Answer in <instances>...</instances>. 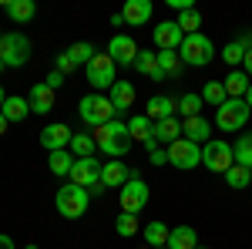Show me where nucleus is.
Here are the masks:
<instances>
[{
  "label": "nucleus",
  "mask_w": 252,
  "mask_h": 249,
  "mask_svg": "<svg viewBox=\"0 0 252 249\" xmlns=\"http://www.w3.org/2000/svg\"><path fill=\"white\" fill-rule=\"evenodd\" d=\"M115 68H118V64L111 61V54H94V58H91V64H88L84 71H88V81H91L94 88H101V91H104V88H111V84L118 81V71H115Z\"/></svg>",
  "instance_id": "9b49d317"
},
{
  "label": "nucleus",
  "mask_w": 252,
  "mask_h": 249,
  "mask_svg": "<svg viewBox=\"0 0 252 249\" xmlns=\"http://www.w3.org/2000/svg\"><path fill=\"white\" fill-rule=\"evenodd\" d=\"M128 135H131V142H141L148 152H152V148H158V142H155V125H152L145 115H135L131 121H128Z\"/></svg>",
  "instance_id": "f3484780"
},
{
  "label": "nucleus",
  "mask_w": 252,
  "mask_h": 249,
  "mask_svg": "<svg viewBox=\"0 0 252 249\" xmlns=\"http://www.w3.org/2000/svg\"><path fill=\"white\" fill-rule=\"evenodd\" d=\"M121 17H125V24H131V27H145L152 20V0H128L121 7Z\"/></svg>",
  "instance_id": "a211bd4d"
},
{
  "label": "nucleus",
  "mask_w": 252,
  "mask_h": 249,
  "mask_svg": "<svg viewBox=\"0 0 252 249\" xmlns=\"http://www.w3.org/2000/svg\"><path fill=\"white\" fill-rule=\"evenodd\" d=\"M94 142L97 148L108 155V158H125L128 148H131V135H128V121H108V125H101L94 128Z\"/></svg>",
  "instance_id": "f257e3e1"
},
{
  "label": "nucleus",
  "mask_w": 252,
  "mask_h": 249,
  "mask_svg": "<svg viewBox=\"0 0 252 249\" xmlns=\"http://www.w3.org/2000/svg\"><path fill=\"white\" fill-rule=\"evenodd\" d=\"M131 178H135V172H131L125 162H118V158H111V162L101 165V185H104V189H118L121 192Z\"/></svg>",
  "instance_id": "ddd939ff"
},
{
  "label": "nucleus",
  "mask_w": 252,
  "mask_h": 249,
  "mask_svg": "<svg viewBox=\"0 0 252 249\" xmlns=\"http://www.w3.org/2000/svg\"><path fill=\"white\" fill-rule=\"evenodd\" d=\"M198 246V232L192 226H175L168 236V249H195Z\"/></svg>",
  "instance_id": "cd10ccee"
},
{
  "label": "nucleus",
  "mask_w": 252,
  "mask_h": 249,
  "mask_svg": "<svg viewBox=\"0 0 252 249\" xmlns=\"http://www.w3.org/2000/svg\"><path fill=\"white\" fill-rule=\"evenodd\" d=\"M31 111L34 115H47V111H54V91L44 84V81H37L34 88H31Z\"/></svg>",
  "instance_id": "aec40b11"
},
{
  "label": "nucleus",
  "mask_w": 252,
  "mask_h": 249,
  "mask_svg": "<svg viewBox=\"0 0 252 249\" xmlns=\"http://www.w3.org/2000/svg\"><path fill=\"white\" fill-rule=\"evenodd\" d=\"M246 105L252 108V84H249V91H246Z\"/></svg>",
  "instance_id": "de8ad7c7"
},
{
  "label": "nucleus",
  "mask_w": 252,
  "mask_h": 249,
  "mask_svg": "<svg viewBox=\"0 0 252 249\" xmlns=\"http://www.w3.org/2000/svg\"><path fill=\"white\" fill-rule=\"evenodd\" d=\"M182 138V121L178 118H165V121H155V142H161L165 148Z\"/></svg>",
  "instance_id": "a878e982"
},
{
  "label": "nucleus",
  "mask_w": 252,
  "mask_h": 249,
  "mask_svg": "<svg viewBox=\"0 0 252 249\" xmlns=\"http://www.w3.org/2000/svg\"><path fill=\"white\" fill-rule=\"evenodd\" d=\"M232 155H235V165L252 172V135H239V142L232 145Z\"/></svg>",
  "instance_id": "2f4dec72"
},
{
  "label": "nucleus",
  "mask_w": 252,
  "mask_h": 249,
  "mask_svg": "<svg viewBox=\"0 0 252 249\" xmlns=\"http://www.w3.org/2000/svg\"><path fill=\"white\" fill-rule=\"evenodd\" d=\"M0 58H3L7 68H24L31 61V40L24 37L20 31L3 34V40H0Z\"/></svg>",
  "instance_id": "0eeeda50"
},
{
  "label": "nucleus",
  "mask_w": 252,
  "mask_h": 249,
  "mask_svg": "<svg viewBox=\"0 0 252 249\" xmlns=\"http://www.w3.org/2000/svg\"><path fill=\"white\" fill-rule=\"evenodd\" d=\"M27 249H37V246H27Z\"/></svg>",
  "instance_id": "603ef678"
},
{
  "label": "nucleus",
  "mask_w": 252,
  "mask_h": 249,
  "mask_svg": "<svg viewBox=\"0 0 252 249\" xmlns=\"http://www.w3.org/2000/svg\"><path fill=\"white\" fill-rule=\"evenodd\" d=\"M7 128H10V121H7V118H3V115H0V135H3V132H7Z\"/></svg>",
  "instance_id": "49530a36"
},
{
  "label": "nucleus",
  "mask_w": 252,
  "mask_h": 249,
  "mask_svg": "<svg viewBox=\"0 0 252 249\" xmlns=\"http://www.w3.org/2000/svg\"><path fill=\"white\" fill-rule=\"evenodd\" d=\"M0 249H17V243H14L7 232H0Z\"/></svg>",
  "instance_id": "37998d69"
},
{
  "label": "nucleus",
  "mask_w": 252,
  "mask_h": 249,
  "mask_svg": "<svg viewBox=\"0 0 252 249\" xmlns=\"http://www.w3.org/2000/svg\"><path fill=\"white\" fill-rule=\"evenodd\" d=\"M152 37H155L158 51H178V47H182V40H185V34H182V27H178L175 20H161V24H155Z\"/></svg>",
  "instance_id": "2eb2a0df"
},
{
  "label": "nucleus",
  "mask_w": 252,
  "mask_h": 249,
  "mask_svg": "<svg viewBox=\"0 0 252 249\" xmlns=\"http://www.w3.org/2000/svg\"><path fill=\"white\" fill-rule=\"evenodd\" d=\"M58 71H61L64 77H67V74H74L78 68H74V61L67 58V54H58Z\"/></svg>",
  "instance_id": "ea45409f"
},
{
  "label": "nucleus",
  "mask_w": 252,
  "mask_h": 249,
  "mask_svg": "<svg viewBox=\"0 0 252 249\" xmlns=\"http://www.w3.org/2000/svg\"><path fill=\"white\" fill-rule=\"evenodd\" d=\"M101 165H104V162H97V158H78L67 178H71L74 185H81V189L104 192V185H101Z\"/></svg>",
  "instance_id": "6e6552de"
},
{
  "label": "nucleus",
  "mask_w": 252,
  "mask_h": 249,
  "mask_svg": "<svg viewBox=\"0 0 252 249\" xmlns=\"http://www.w3.org/2000/svg\"><path fill=\"white\" fill-rule=\"evenodd\" d=\"M222 61H225V64H242V61H246V47H242L239 40L225 44V51H222Z\"/></svg>",
  "instance_id": "58836bf2"
},
{
  "label": "nucleus",
  "mask_w": 252,
  "mask_h": 249,
  "mask_svg": "<svg viewBox=\"0 0 252 249\" xmlns=\"http://www.w3.org/2000/svg\"><path fill=\"white\" fill-rule=\"evenodd\" d=\"M249 84H252V77L246 74V71H232V74H225V81H222L225 98H246Z\"/></svg>",
  "instance_id": "bb28decb"
},
{
  "label": "nucleus",
  "mask_w": 252,
  "mask_h": 249,
  "mask_svg": "<svg viewBox=\"0 0 252 249\" xmlns=\"http://www.w3.org/2000/svg\"><path fill=\"white\" fill-rule=\"evenodd\" d=\"M115 229L121 239H131V236H138V215H128V212H121L115 222Z\"/></svg>",
  "instance_id": "4c0bfd02"
},
{
  "label": "nucleus",
  "mask_w": 252,
  "mask_h": 249,
  "mask_svg": "<svg viewBox=\"0 0 252 249\" xmlns=\"http://www.w3.org/2000/svg\"><path fill=\"white\" fill-rule=\"evenodd\" d=\"M44 84H47V88H51V91H58L61 84H64V74H61L58 68H54V71H51V74L44 77Z\"/></svg>",
  "instance_id": "a19ab883"
},
{
  "label": "nucleus",
  "mask_w": 252,
  "mask_h": 249,
  "mask_svg": "<svg viewBox=\"0 0 252 249\" xmlns=\"http://www.w3.org/2000/svg\"><path fill=\"white\" fill-rule=\"evenodd\" d=\"M74 162H78V158L71 155V148H61V152H51V155H47V169H51V175H58V178L71 175Z\"/></svg>",
  "instance_id": "b1692460"
},
{
  "label": "nucleus",
  "mask_w": 252,
  "mask_h": 249,
  "mask_svg": "<svg viewBox=\"0 0 252 249\" xmlns=\"http://www.w3.org/2000/svg\"><path fill=\"white\" fill-rule=\"evenodd\" d=\"M202 101L212 105V108H222V105H225V88H222V81H209V84L202 88Z\"/></svg>",
  "instance_id": "f704fd0d"
},
{
  "label": "nucleus",
  "mask_w": 252,
  "mask_h": 249,
  "mask_svg": "<svg viewBox=\"0 0 252 249\" xmlns=\"http://www.w3.org/2000/svg\"><path fill=\"white\" fill-rule=\"evenodd\" d=\"M195 249H205V246H195Z\"/></svg>",
  "instance_id": "864d4df0"
},
{
  "label": "nucleus",
  "mask_w": 252,
  "mask_h": 249,
  "mask_svg": "<svg viewBox=\"0 0 252 249\" xmlns=\"http://www.w3.org/2000/svg\"><path fill=\"white\" fill-rule=\"evenodd\" d=\"M209 135H212V125H209L202 115H198V118H185V121H182V138H189V142H195V145H205Z\"/></svg>",
  "instance_id": "412c9836"
},
{
  "label": "nucleus",
  "mask_w": 252,
  "mask_h": 249,
  "mask_svg": "<svg viewBox=\"0 0 252 249\" xmlns=\"http://www.w3.org/2000/svg\"><path fill=\"white\" fill-rule=\"evenodd\" d=\"M71 138H74V132L64 125V121H54V125H47L44 132L37 135V142L47 148V152H61V148H71Z\"/></svg>",
  "instance_id": "4468645a"
},
{
  "label": "nucleus",
  "mask_w": 252,
  "mask_h": 249,
  "mask_svg": "<svg viewBox=\"0 0 252 249\" xmlns=\"http://www.w3.org/2000/svg\"><path fill=\"white\" fill-rule=\"evenodd\" d=\"M3 10H7V17L14 20V24H31L34 14H37L34 0H7V3H3Z\"/></svg>",
  "instance_id": "5701e85b"
},
{
  "label": "nucleus",
  "mask_w": 252,
  "mask_h": 249,
  "mask_svg": "<svg viewBox=\"0 0 252 249\" xmlns=\"http://www.w3.org/2000/svg\"><path fill=\"white\" fill-rule=\"evenodd\" d=\"M3 68H7V64H3V58H0V71H3Z\"/></svg>",
  "instance_id": "8fccbe9b"
},
{
  "label": "nucleus",
  "mask_w": 252,
  "mask_h": 249,
  "mask_svg": "<svg viewBox=\"0 0 252 249\" xmlns=\"http://www.w3.org/2000/svg\"><path fill=\"white\" fill-rule=\"evenodd\" d=\"M202 105H205L202 95H192V91L178 98V111H182L185 118H198V115H202Z\"/></svg>",
  "instance_id": "c9c22d12"
},
{
  "label": "nucleus",
  "mask_w": 252,
  "mask_h": 249,
  "mask_svg": "<svg viewBox=\"0 0 252 249\" xmlns=\"http://www.w3.org/2000/svg\"><path fill=\"white\" fill-rule=\"evenodd\" d=\"M54 206H58V212L64 215V219H81V215L88 212V206H91V192L74 185V182H67V185L58 189Z\"/></svg>",
  "instance_id": "20e7f679"
},
{
  "label": "nucleus",
  "mask_w": 252,
  "mask_h": 249,
  "mask_svg": "<svg viewBox=\"0 0 252 249\" xmlns=\"http://www.w3.org/2000/svg\"><path fill=\"white\" fill-rule=\"evenodd\" d=\"M148 162H152V165H168V152H165V148H152V152H148Z\"/></svg>",
  "instance_id": "79ce46f5"
},
{
  "label": "nucleus",
  "mask_w": 252,
  "mask_h": 249,
  "mask_svg": "<svg viewBox=\"0 0 252 249\" xmlns=\"http://www.w3.org/2000/svg\"><path fill=\"white\" fill-rule=\"evenodd\" d=\"M175 24L182 27L185 37H189V34H198V27H202V14H198L195 7H189V10H182V14L175 17Z\"/></svg>",
  "instance_id": "473e14b6"
},
{
  "label": "nucleus",
  "mask_w": 252,
  "mask_h": 249,
  "mask_svg": "<svg viewBox=\"0 0 252 249\" xmlns=\"http://www.w3.org/2000/svg\"><path fill=\"white\" fill-rule=\"evenodd\" d=\"M148 185L141 182V178H131L125 189L118 192V202H121V212H128V215H138V212H145V206H148Z\"/></svg>",
  "instance_id": "9d476101"
},
{
  "label": "nucleus",
  "mask_w": 252,
  "mask_h": 249,
  "mask_svg": "<svg viewBox=\"0 0 252 249\" xmlns=\"http://www.w3.org/2000/svg\"><path fill=\"white\" fill-rule=\"evenodd\" d=\"M64 54L74 61V68H88V64H91V58H94L97 51H94V44H91V40H78V44H71Z\"/></svg>",
  "instance_id": "c85d7f7f"
},
{
  "label": "nucleus",
  "mask_w": 252,
  "mask_h": 249,
  "mask_svg": "<svg viewBox=\"0 0 252 249\" xmlns=\"http://www.w3.org/2000/svg\"><path fill=\"white\" fill-rule=\"evenodd\" d=\"M202 165H205L209 172L225 175V172L235 165L232 145H229V142H222V138H209V142L202 145Z\"/></svg>",
  "instance_id": "423d86ee"
},
{
  "label": "nucleus",
  "mask_w": 252,
  "mask_h": 249,
  "mask_svg": "<svg viewBox=\"0 0 252 249\" xmlns=\"http://www.w3.org/2000/svg\"><path fill=\"white\" fill-rule=\"evenodd\" d=\"M108 98H111V105H115L118 115H125V111L135 105V84H131V81H115Z\"/></svg>",
  "instance_id": "6ab92c4d"
},
{
  "label": "nucleus",
  "mask_w": 252,
  "mask_h": 249,
  "mask_svg": "<svg viewBox=\"0 0 252 249\" xmlns=\"http://www.w3.org/2000/svg\"><path fill=\"white\" fill-rule=\"evenodd\" d=\"M3 101H7V95H3V88H0V108H3Z\"/></svg>",
  "instance_id": "09e8293b"
},
{
  "label": "nucleus",
  "mask_w": 252,
  "mask_h": 249,
  "mask_svg": "<svg viewBox=\"0 0 252 249\" xmlns=\"http://www.w3.org/2000/svg\"><path fill=\"white\" fill-rule=\"evenodd\" d=\"M0 40H3V31H0Z\"/></svg>",
  "instance_id": "3c124183"
},
{
  "label": "nucleus",
  "mask_w": 252,
  "mask_h": 249,
  "mask_svg": "<svg viewBox=\"0 0 252 249\" xmlns=\"http://www.w3.org/2000/svg\"><path fill=\"white\" fill-rule=\"evenodd\" d=\"M178 58H182V64H189V68H205V64H212L215 61L212 37H205L202 31H198V34H189V37L182 40V47H178Z\"/></svg>",
  "instance_id": "7ed1b4c3"
},
{
  "label": "nucleus",
  "mask_w": 252,
  "mask_h": 249,
  "mask_svg": "<svg viewBox=\"0 0 252 249\" xmlns=\"http://www.w3.org/2000/svg\"><path fill=\"white\" fill-rule=\"evenodd\" d=\"M249 115H252V108L246 105V98H225V105L215 108V125L222 132H239V128H246Z\"/></svg>",
  "instance_id": "39448f33"
},
{
  "label": "nucleus",
  "mask_w": 252,
  "mask_h": 249,
  "mask_svg": "<svg viewBox=\"0 0 252 249\" xmlns=\"http://www.w3.org/2000/svg\"><path fill=\"white\" fill-rule=\"evenodd\" d=\"M239 44H242L246 51H252V34H242V37H239Z\"/></svg>",
  "instance_id": "a18cd8bd"
},
{
  "label": "nucleus",
  "mask_w": 252,
  "mask_h": 249,
  "mask_svg": "<svg viewBox=\"0 0 252 249\" xmlns=\"http://www.w3.org/2000/svg\"><path fill=\"white\" fill-rule=\"evenodd\" d=\"M158 68L165 71V77H175L185 64H182V58H178V51H158Z\"/></svg>",
  "instance_id": "72a5a7b5"
},
{
  "label": "nucleus",
  "mask_w": 252,
  "mask_h": 249,
  "mask_svg": "<svg viewBox=\"0 0 252 249\" xmlns=\"http://www.w3.org/2000/svg\"><path fill=\"white\" fill-rule=\"evenodd\" d=\"M175 111H178V98H172V95H155L145 101V118L152 125L165 121V118H175Z\"/></svg>",
  "instance_id": "dca6fc26"
},
{
  "label": "nucleus",
  "mask_w": 252,
  "mask_h": 249,
  "mask_svg": "<svg viewBox=\"0 0 252 249\" xmlns=\"http://www.w3.org/2000/svg\"><path fill=\"white\" fill-rule=\"evenodd\" d=\"M225 182H229L232 189H249L252 172H249V169H242V165H232V169L225 172Z\"/></svg>",
  "instance_id": "e433bc0d"
},
{
  "label": "nucleus",
  "mask_w": 252,
  "mask_h": 249,
  "mask_svg": "<svg viewBox=\"0 0 252 249\" xmlns=\"http://www.w3.org/2000/svg\"><path fill=\"white\" fill-rule=\"evenodd\" d=\"M165 152H168V162H172L175 169H182V172H189V169H195V165L202 162V145H195V142H189V138L172 142Z\"/></svg>",
  "instance_id": "1a4fd4ad"
},
{
  "label": "nucleus",
  "mask_w": 252,
  "mask_h": 249,
  "mask_svg": "<svg viewBox=\"0 0 252 249\" xmlns=\"http://www.w3.org/2000/svg\"><path fill=\"white\" fill-rule=\"evenodd\" d=\"M108 54H111V61H115L118 68H135V61H138L135 37H128V34H115V37L108 40Z\"/></svg>",
  "instance_id": "f8f14e48"
},
{
  "label": "nucleus",
  "mask_w": 252,
  "mask_h": 249,
  "mask_svg": "<svg viewBox=\"0 0 252 249\" xmlns=\"http://www.w3.org/2000/svg\"><path fill=\"white\" fill-rule=\"evenodd\" d=\"M135 71H141V74H148L152 81H165V71L158 68V51H138Z\"/></svg>",
  "instance_id": "393cba45"
},
{
  "label": "nucleus",
  "mask_w": 252,
  "mask_h": 249,
  "mask_svg": "<svg viewBox=\"0 0 252 249\" xmlns=\"http://www.w3.org/2000/svg\"><path fill=\"white\" fill-rule=\"evenodd\" d=\"M158 249H168V246H158Z\"/></svg>",
  "instance_id": "5fc2aeb1"
},
{
  "label": "nucleus",
  "mask_w": 252,
  "mask_h": 249,
  "mask_svg": "<svg viewBox=\"0 0 252 249\" xmlns=\"http://www.w3.org/2000/svg\"><path fill=\"white\" fill-rule=\"evenodd\" d=\"M78 115H81V121L94 132V128H101V125L115 121L118 111H115V105H111V98H108V95H84V98H81V105H78Z\"/></svg>",
  "instance_id": "f03ea898"
},
{
  "label": "nucleus",
  "mask_w": 252,
  "mask_h": 249,
  "mask_svg": "<svg viewBox=\"0 0 252 249\" xmlns=\"http://www.w3.org/2000/svg\"><path fill=\"white\" fill-rule=\"evenodd\" d=\"M94 152H97V142H94L91 132L71 138V155H74V158H94Z\"/></svg>",
  "instance_id": "7c9ffc66"
},
{
  "label": "nucleus",
  "mask_w": 252,
  "mask_h": 249,
  "mask_svg": "<svg viewBox=\"0 0 252 249\" xmlns=\"http://www.w3.org/2000/svg\"><path fill=\"white\" fill-rule=\"evenodd\" d=\"M242 71L252 77V51H246V61H242Z\"/></svg>",
  "instance_id": "c03bdc74"
},
{
  "label": "nucleus",
  "mask_w": 252,
  "mask_h": 249,
  "mask_svg": "<svg viewBox=\"0 0 252 249\" xmlns=\"http://www.w3.org/2000/svg\"><path fill=\"white\" fill-rule=\"evenodd\" d=\"M0 115L7 118L10 125H17V121H24V118L31 115V101H27V98H20V95H10L7 101H3Z\"/></svg>",
  "instance_id": "4be33fe9"
},
{
  "label": "nucleus",
  "mask_w": 252,
  "mask_h": 249,
  "mask_svg": "<svg viewBox=\"0 0 252 249\" xmlns=\"http://www.w3.org/2000/svg\"><path fill=\"white\" fill-rule=\"evenodd\" d=\"M168 236H172V229H168L161 219H155V222H148V226H145V243H148L152 249L168 246Z\"/></svg>",
  "instance_id": "c756f323"
}]
</instances>
